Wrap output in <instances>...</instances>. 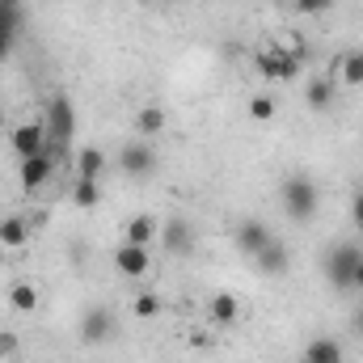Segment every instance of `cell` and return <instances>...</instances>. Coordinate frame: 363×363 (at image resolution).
I'll return each mask as SVG.
<instances>
[{"mask_svg":"<svg viewBox=\"0 0 363 363\" xmlns=\"http://www.w3.org/2000/svg\"><path fill=\"white\" fill-rule=\"evenodd\" d=\"M254 68H258L262 81H296L300 68H304V51L287 47V43H267V47H258Z\"/></svg>","mask_w":363,"mask_h":363,"instance_id":"cell-1","label":"cell"},{"mask_svg":"<svg viewBox=\"0 0 363 363\" xmlns=\"http://www.w3.org/2000/svg\"><path fill=\"white\" fill-rule=\"evenodd\" d=\"M43 127H47V152L60 157V152L68 148L72 131H77V114H72V101H68L64 93H55V97L47 101V118H43Z\"/></svg>","mask_w":363,"mask_h":363,"instance_id":"cell-2","label":"cell"},{"mask_svg":"<svg viewBox=\"0 0 363 363\" xmlns=\"http://www.w3.org/2000/svg\"><path fill=\"white\" fill-rule=\"evenodd\" d=\"M279 199H283V211H287L296 224L313 220V216H317V203H321L317 186H313L308 178H287L283 182V190H279Z\"/></svg>","mask_w":363,"mask_h":363,"instance_id":"cell-3","label":"cell"},{"mask_svg":"<svg viewBox=\"0 0 363 363\" xmlns=\"http://www.w3.org/2000/svg\"><path fill=\"white\" fill-rule=\"evenodd\" d=\"M9 148H13L21 161L47 152V127H43V118H26V123H17V127L9 131Z\"/></svg>","mask_w":363,"mask_h":363,"instance_id":"cell-4","label":"cell"},{"mask_svg":"<svg viewBox=\"0 0 363 363\" xmlns=\"http://www.w3.org/2000/svg\"><path fill=\"white\" fill-rule=\"evenodd\" d=\"M114 271L123 274V279H148V271H152V250L148 245H135V241L114 245Z\"/></svg>","mask_w":363,"mask_h":363,"instance_id":"cell-5","label":"cell"},{"mask_svg":"<svg viewBox=\"0 0 363 363\" xmlns=\"http://www.w3.org/2000/svg\"><path fill=\"white\" fill-rule=\"evenodd\" d=\"M359 258H363L359 245H334L330 258H325V274H330V283L347 291V287H351V274H355V267H359Z\"/></svg>","mask_w":363,"mask_h":363,"instance_id":"cell-6","label":"cell"},{"mask_svg":"<svg viewBox=\"0 0 363 363\" xmlns=\"http://www.w3.org/2000/svg\"><path fill=\"white\" fill-rule=\"evenodd\" d=\"M118 169H123V174H131V178H148V174L157 169V148H152L148 140L127 144V148L118 152Z\"/></svg>","mask_w":363,"mask_h":363,"instance_id":"cell-7","label":"cell"},{"mask_svg":"<svg viewBox=\"0 0 363 363\" xmlns=\"http://www.w3.org/2000/svg\"><path fill=\"white\" fill-rule=\"evenodd\" d=\"M17 178H21V186H26V190H43L47 182L55 178V157H51V152L26 157V161H21V174H17Z\"/></svg>","mask_w":363,"mask_h":363,"instance_id":"cell-8","label":"cell"},{"mask_svg":"<svg viewBox=\"0 0 363 363\" xmlns=\"http://www.w3.org/2000/svg\"><path fill=\"white\" fill-rule=\"evenodd\" d=\"M110 334H114V317H110L106 308H89V313L81 317V342H85V347H101Z\"/></svg>","mask_w":363,"mask_h":363,"instance_id":"cell-9","label":"cell"},{"mask_svg":"<svg viewBox=\"0 0 363 363\" xmlns=\"http://www.w3.org/2000/svg\"><path fill=\"white\" fill-rule=\"evenodd\" d=\"M123 241H135V245H157L161 241V220L157 216H148V211H135L131 220H127V237Z\"/></svg>","mask_w":363,"mask_h":363,"instance_id":"cell-10","label":"cell"},{"mask_svg":"<svg viewBox=\"0 0 363 363\" xmlns=\"http://www.w3.org/2000/svg\"><path fill=\"white\" fill-rule=\"evenodd\" d=\"M207 321H211V325H237V321H241V300H237L233 291H216V296L207 300Z\"/></svg>","mask_w":363,"mask_h":363,"instance_id":"cell-11","label":"cell"},{"mask_svg":"<svg viewBox=\"0 0 363 363\" xmlns=\"http://www.w3.org/2000/svg\"><path fill=\"white\" fill-rule=\"evenodd\" d=\"M271 241H274V237H271V228H267L262 220H241V224H237V245H241L250 258H254V254H262Z\"/></svg>","mask_w":363,"mask_h":363,"instance_id":"cell-12","label":"cell"},{"mask_svg":"<svg viewBox=\"0 0 363 363\" xmlns=\"http://www.w3.org/2000/svg\"><path fill=\"white\" fill-rule=\"evenodd\" d=\"M38 304H43V296H38V287L30 279L9 283V308L13 313H38Z\"/></svg>","mask_w":363,"mask_h":363,"instance_id":"cell-13","label":"cell"},{"mask_svg":"<svg viewBox=\"0 0 363 363\" xmlns=\"http://www.w3.org/2000/svg\"><path fill=\"white\" fill-rule=\"evenodd\" d=\"M30 241V224L21 216H4L0 220V250H21Z\"/></svg>","mask_w":363,"mask_h":363,"instance_id":"cell-14","label":"cell"},{"mask_svg":"<svg viewBox=\"0 0 363 363\" xmlns=\"http://www.w3.org/2000/svg\"><path fill=\"white\" fill-rule=\"evenodd\" d=\"M304 363H342V342L338 338H313L304 347Z\"/></svg>","mask_w":363,"mask_h":363,"instance_id":"cell-15","label":"cell"},{"mask_svg":"<svg viewBox=\"0 0 363 363\" xmlns=\"http://www.w3.org/2000/svg\"><path fill=\"white\" fill-rule=\"evenodd\" d=\"M304 101H308L313 110H330V106H334V81H330V77H313V81L304 85Z\"/></svg>","mask_w":363,"mask_h":363,"instance_id":"cell-16","label":"cell"},{"mask_svg":"<svg viewBox=\"0 0 363 363\" xmlns=\"http://www.w3.org/2000/svg\"><path fill=\"white\" fill-rule=\"evenodd\" d=\"M254 262H258V271L262 274H283L287 271V250H283L279 241H271L262 254H254Z\"/></svg>","mask_w":363,"mask_h":363,"instance_id":"cell-17","label":"cell"},{"mask_svg":"<svg viewBox=\"0 0 363 363\" xmlns=\"http://www.w3.org/2000/svg\"><path fill=\"white\" fill-rule=\"evenodd\" d=\"M338 81H342V85H355V89L363 85V51L359 47L338 60Z\"/></svg>","mask_w":363,"mask_h":363,"instance_id":"cell-18","label":"cell"},{"mask_svg":"<svg viewBox=\"0 0 363 363\" xmlns=\"http://www.w3.org/2000/svg\"><path fill=\"white\" fill-rule=\"evenodd\" d=\"M135 127H140V135H144V140L161 135V131H165V110H161V106H144V110L135 114Z\"/></svg>","mask_w":363,"mask_h":363,"instance_id":"cell-19","label":"cell"},{"mask_svg":"<svg viewBox=\"0 0 363 363\" xmlns=\"http://www.w3.org/2000/svg\"><path fill=\"white\" fill-rule=\"evenodd\" d=\"M77 169H81V178L101 182V169H106V152H101V148H81V152H77Z\"/></svg>","mask_w":363,"mask_h":363,"instance_id":"cell-20","label":"cell"},{"mask_svg":"<svg viewBox=\"0 0 363 363\" xmlns=\"http://www.w3.org/2000/svg\"><path fill=\"white\" fill-rule=\"evenodd\" d=\"M72 203L81 207V211H93L97 203H101V186L93 178H77V186H72Z\"/></svg>","mask_w":363,"mask_h":363,"instance_id":"cell-21","label":"cell"},{"mask_svg":"<svg viewBox=\"0 0 363 363\" xmlns=\"http://www.w3.org/2000/svg\"><path fill=\"white\" fill-rule=\"evenodd\" d=\"M165 245H169L174 254H186V250H190V224H186V220H174V224L165 228Z\"/></svg>","mask_w":363,"mask_h":363,"instance_id":"cell-22","label":"cell"},{"mask_svg":"<svg viewBox=\"0 0 363 363\" xmlns=\"http://www.w3.org/2000/svg\"><path fill=\"white\" fill-rule=\"evenodd\" d=\"M161 308H165V304H161V296H152V291H140V296H135V304H131V313H135V317H144V321L161 317Z\"/></svg>","mask_w":363,"mask_h":363,"instance_id":"cell-23","label":"cell"},{"mask_svg":"<svg viewBox=\"0 0 363 363\" xmlns=\"http://www.w3.org/2000/svg\"><path fill=\"white\" fill-rule=\"evenodd\" d=\"M250 118H254V123H271L274 118V97H262V93L250 97Z\"/></svg>","mask_w":363,"mask_h":363,"instance_id":"cell-24","label":"cell"},{"mask_svg":"<svg viewBox=\"0 0 363 363\" xmlns=\"http://www.w3.org/2000/svg\"><path fill=\"white\" fill-rule=\"evenodd\" d=\"M296 9H300V13H308V17H321V13H330V9H334V0H296Z\"/></svg>","mask_w":363,"mask_h":363,"instance_id":"cell-25","label":"cell"},{"mask_svg":"<svg viewBox=\"0 0 363 363\" xmlns=\"http://www.w3.org/2000/svg\"><path fill=\"white\" fill-rule=\"evenodd\" d=\"M13 38H17V34H9V30H0V64H4L9 55H13Z\"/></svg>","mask_w":363,"mask_h":363,"instance_id":"cell-26","label":"cell"},{"mask_svg":"<svg viewBox=\"0 0 363 363\" xmlns=\"http://www.w3.org/2000/svg\"><path fill=\"white\" fill-rule=\"evenodd\" d=\"M351 216H355V224L363 228V190L355 194V199H351Z\"/></svg>","mask_w":363,"mask_h":363,"instance_id":"cell-27","label":"cell"},{"mask_svg":"<svg viewBox=\"0 0 363 363\" xmlns=\"http://www.w3.org/2000/svg\"><path fill=\"white\" fill-rule=\"evenodd\" d=\"M351 287H359L363 291V258H359V267H355V274H351Z\"/></svg>","mask_w":363,"mask_h":363,"instance_id":"cell-28","label":"cell"},{"mask_svg":"<svg viewBox=\"0 0 363 363\" xmlns=\"http://www.w3.org/2000/svg\"><path fill=\"white\" fill-rule=\"evenodd\" d=\"M355 334H359V338H363V308H359V313H355Z\"/></svg>","mask_w":363,"mask_h":363,"instance_id":"cell-29","label":"cell"}]
</instances>
